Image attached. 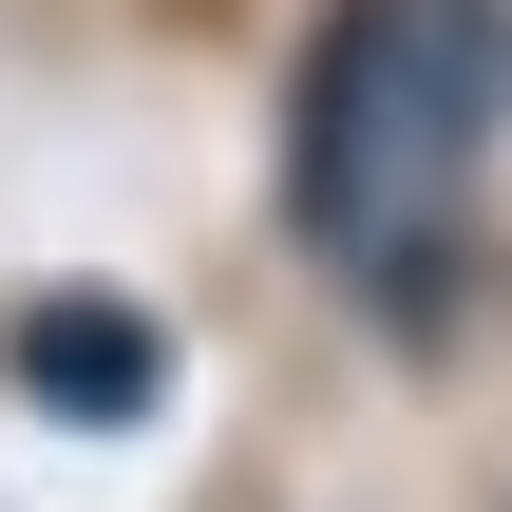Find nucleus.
<instances>
[{"label": "nucleus", "mask_w": 512, "mask_h": 512, "mask_svg": "<svg viewBox=\"0 0 512 512\" xmlns=\"http://www.w3.org/2000/svg\"><path fill=\"white\" fill-rule=\"evenodd\" d=\"M0 380L57 399V418H152V399H171V342H152L114 285H76V304H19V323H0Z\"/></svg>", "instance_id": "f03ea898"}, {"label": "nucleus", "mask_w": 512, "mask_h": 512, "mask_svg": "<svg viewBox=\"0 0 512 512\" xmlns=\"http://www.w3.org/2000/svg\"><path fill=\"white\" fill-rule=\"evenodd\" d=\"M494 114H512V19L494 0H342L304 38V114H285V209L342 285H437L475 247L494 190Z\"/></svg>", "instance_id": "f257e3e1"}]
</instances>
